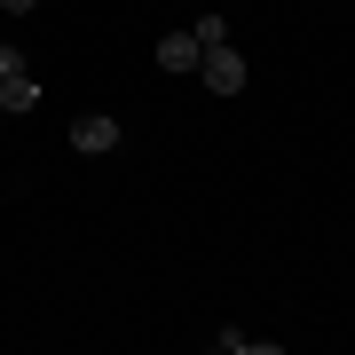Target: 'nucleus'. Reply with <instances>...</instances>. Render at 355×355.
I'll use <instances>...</instances> for the list:
<instances>
[{
	"instance_id": "nucleus-1",
	"label": "nucleus",
	"mask_w": 355,
	"mask_h": 355,
	"mask_svg": "<svg viewBox=\"0 0 355 355\" xmlns=\"http://www.w3.org/2000/svg\"><path fill=\"white\" fill-rule=\"evenodd\" d=\"M198 79H205L214 95H237V87H245V55H237V48H205V55H198Z\"/></svg>"
},
{
	"instance_id": "nucleus-2",
	"label": "nucleus",
	"mask_w": 355,
	"mask_h": 355,
	"mask_svg": "<svg viewBox=\"0 0 355 355\" xmlns=\"http://www.w3.org/2000/svg\"><path fill=\"white\" fill-rule=\"evenodd\" d=\"M71 150H79V158H103V150H119V119H111V111H87V119L71 127Z\"/></svg>"
},
{
	"instance_id": "nucleus-3",
	"label": "nucleus",
	"mask_w": 355,
	"mask_h": 355,
	"mask_svg": "<svg viewBox=\"0 0 355 355\" xmlns=\"http://www.w3.org/2000/svg\"><path fill=\"white\" fill-rule=\"evenodd\" d=\"M198 55H205L198 32H166V40H158V64H166V71H190V79H198Z\"/></svg>"
},
{
	"instance_id": "nucleus-4",
	"label": "nucleus",
	"mask_w": 355,
	"mask_h": 355,
	"mask_svg": "<svg viewBox=\"0 0 355 355\" xmlns=\"http://www.w3.org/2000/svg\"><path fill=\"white\" fill-rule=\"evenodd\" d=\"M0 103H8V111H32V103H40V79H24V71L0 79Z\"/></svg>"
},
{
	"instance_id": "nucleus-5",
	"label": "nucleus",
	"mask_w": 355,
	"mask_h": 355,
	"mask_svg": "<svg viewBox=\"0 0 355 355\" xmlns=\"http://www.w3.org/2000/svg\"><path fill=\"white\" fill-rule=\"evenodd\" d=\"M190 32H198V48H229V16H198Z\"/></svg>"
},
{
	"instance_id": "nucleus-6",
	"label": "nucleus",
	"mask_w": 355,
	"mask_h": 355,
	"mask_svg": "<svg viewBox=\"0 0 355 355\" xmlns=\"http://www.w3.org/2000/svg\"><path fill=\"white\" fill-rule=\"evenodd\" d=\"M8 8H16V16H24V8H40V0H8Z\"/></svg>"
}]
</instances>
